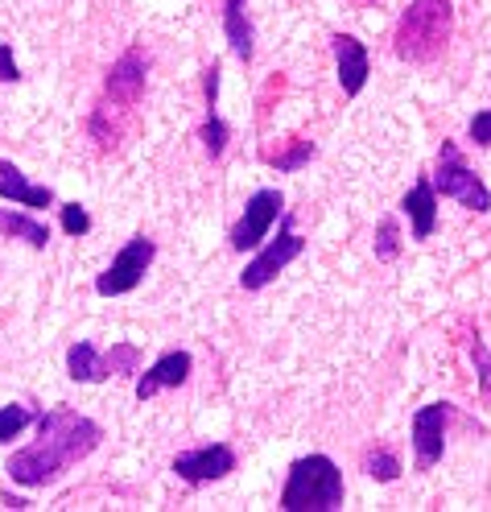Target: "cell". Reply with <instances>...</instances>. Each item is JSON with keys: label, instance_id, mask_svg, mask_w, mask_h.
Segmentation results:
<instances>
[{"label": "cell", "instance_id": "52a82bcc", "mask_svg": "<svg viewBox=\"0 0 491 512\" xmlns=\"http://www.w3.org/2000/svg\"><path fill=\"white\" fill-rule=\"evenodd\" d=\"M285 215V199H281V190L265 186V190H256V195L244 203L240 219L232 223V232H227V244H232L236 252H248L256 244H265L269 232H273V223H281Z\"/></svg>", "mask_w": 491, "mask_h": 512}, {"label": "cell", "instance_id": "603a6c76", "mask_svg": "<svg viewBox=\"0 0 491 512\" xmlns=\"http://www.w3.org/2000/svg\"><path fill=\"white\" fill-rule=\"evenodd\" d=\"M376 261H397V252H401V228H397V219H380V228H376Z\"/></svg>", "mask_w": 491, "mask_h": 512}, {"label": "cell", "instance_id": "4316f807", "mask_svg": "<svg viewBox=\"0 0 491 512\" xmlns=\"http://www.w3.org/2000/svg\"><path fill=\"white\" fill-rule=\"evenodd\" d=\"M467 137H471L475 145L491 149V108H483V112H475V116H471V124H467Z\"/></svg>", "mask_w": 491, "mask_h": 512}, {"label": "cell", "instance_id": "6da1fadb", "mask_svg": "<svg viewBox=\"0 0 491 512\" xmlns=\"http://www.w3.org/2000/svg\"><path fill=\"white\" fill-rule=\"evenodd\" d=\"M100 442H104L100 422L83 418V413H75V409H50V413H42V418H38V442H29V446H21V451H13L5 471L13 475V484H21V488H46L71 463L87 459Z\"/></svg>", "mask_w": 491, "mask_h": 512}, {"label": "cell", "instance_id": "d4e9b609", "mask_svg": "<svg viewBox=\"0 0 491 512\" xmlns=\"http://www.w3.org/2000/svg\"><path fill=\"white\" fill-rule=\"evenodd\" d=\"M471 364H475V380H479V393L491 401V351L479 335H471Z\"/></svg>", "mask_w": 491, "mask_h": 512}, {"label": "cell", "instance_id": "d6986e66", "mask_svg": "<svg viewBox=\"0 0 491 512\" xmlns=\"http://www.w3.org/2000/svg\"><path fill=\"white\" fill-rule=\"evenodd\" d=\"M67 376L79 380V384H100L104 380V356H100V347L87 343V339L71 343V351H67Z\"/></svg>", "mask_w": 491, "mask_h": 512}, {"label": "cell", "instance_id": "7c38bea8", "mask_svg": "<svg viewBox=\"0 0 491 512\" xmlns=\"http://www.w3.org/2000/svg\"><path fill=\"white\" fill-rule=\"evenodd\" d=\"M190 368H194L190 351H166V356H157L145 372H137V389H133L137 401H149L161 389H182V384L190 380Z\"/></svg>", "mask_w": 491, "mask_h": 512}, {"label": "cell", "instance_id": "cb8c5ba5", "mask_svg": "<svg viewBox=\"0 0 491 512\" xmlns=\"http://www.w3.org/2000/svg\"><path fill=\"white\" fill-rule=\"evenodd\" d=\"M29 422H34V409H29V405H5V409H0V446L13 442Z\"/></svg>", "mask_w": 491, "mask_h": 512}, {"label": "cell", "instance_id": "e0dca14e", "mask_svg": "<svg viewBox=\"0 0 491 512\" xmlns=\"http://www.w3.org/2000/svg\"><path fill=\"white\" fill-rule=\"evenodd\" d=\"M318 157V145L314 141H302V137H289L285 145H277V149H260V162L265 166H273L277 174H298L302 166H310Z\"/></svg>", "mask_w": 491, "mask_h": 512}, {"label": "cell", "instance_id": "484cf974", "mask_svg": "<svg viewBox=\"0 0 491 512\" xmlns=\"http://www.w3.org/2000/svg\"><path fill=\"white\" fill-rule=\"evenodd\" d=\"M58 219H62V232L75 236V240H83V236L91 232V215H87V207H79V203H62V207H58Z\"/></svg>", "mask_w": 491, "mask_h": 512}, {"label": "cell", "instance_id": "3957f363", "mask_svg": "<svg viewBox=\"0 0 491 512\" xmlns=\"http://www.w3.org/2000/svg\"><path fill=\"white\" fill-rule=\"evenodd\" d=\"M347 488H343V471L331 455H306L289 467V479L281 488V508L285 512H335L343 508Z\"/></svg>", "mask_w": 491, "mask_h": 512}, {"label": "cell", "instance_id": "8fae6325", "mask_svg": "<svg viewBox=\"0 0 491 512\" xmlns=\"http://www.w3.org/2000/svg\"><path fill=\"white\" fill-rule=\"evenodd\" d=\"M331 50H335V71H339V87L343 95H355L368 87V75H372V54L368 46L351 38V34H331Z\"/></svg>", "mask_w": 491, "mask_h": 512}, {"label": "cell", "instance_id": "277c9868", "mask_svg": "<svg viewBox=\"0 0 491 512\" xmlns=\"http://www.w3.org/2000/svg\"><path fill=\"white\" fill-rule=\"evenodd\" d=\"M434 190L442 199H454V203H463L467 211H475V215H487L491 211V190H487V182L463 162V153H458V145L454 141H442V149H438V170H434Z\"/></svg>", "mask_w": 491, "mask_h": 512}, {"label": "cell", "instance_id": "83f0119b", "mask_svg": "<svg viewBox=\"0 0 491 512\" xmlns=\"http://www.w3.org/2000/svg\"><path fill=\"white\" fill-rule=\"evenodd\" d=\"M21 79V67H17V58H13V50L0 42V83H17Z\"/></svg>", "mask_w": 491, "mask_h": 512}, {"label": "cell", "instance_id": "9c48e42d", "mask_svg": "<svg viewBox=\"0 0 491 512\" xmlns=\"http://www.w3.org/2000/svg\"><path fill=\"white\" fill-rule=\"evenodd\" d=\"M236 471V451L227 442H203L194 451H182L174 459V475L190 488H203V484H215V479L232 475Z\"/></svg>", "mask_w": 491, "mask_h": 512}, {"label": "cell", "instance_id": "2e32d148", "mask_svg": "<svg viewBox=\"0 0 491 512\" xmlns=\"http://www.w3.org/2000/svg\"><path fill=\"white\" fill-rule=\"evenodd\" d=\"M248 0H223V38H227V50H232L240 62H252V21H248Z\"/></svg>", "mask_w": 491, "mask_h": 512}, {"label": "cell", "instance_id": "44dd1931", "mask_svg": "<svg viewBox=\"0 0 491 512\" xmlns=\"http://www.w3.org/2000/svg\"><path fill=\"white\" fill-rule=\"evenodd\" d=\"M364 475L376 484H397L401 479V459L388 451V446H368L364 451Z\"/></svg>", "mask_w": 491, "mask_h": 512}, {"label": "cell", "instance_id": "4fadbf2b", "mask_svg": "<svg viewBox=\"0 0 491 512\" xmlns=\"http://www.w3.org/2000/svg\"><path fill=\"white\" fill-rule=\"evenodd\" d=\"M219 75H223V67H219V62H211V67L203 71L207 116H203V124H199V141H203V149H207V157H211V162H215V157H223L227 141H232V128H227V124H223V116H219Z\"/></svg>", "mask_w": 491, "mask_h": 512}, {"label": "cell", "instance_id": "ba28073f", "mask_svg": "<svg viewBox=\"0 0 491 512\" xmlns=\"http://www.w3.org/2000/svg\"><path fill=\"white\" fill-rule=\"evenodd\" d=\"M454 418V405L450 401H430V405H421L413 413V455H417V467L421 471H430L434 463H442L446 455V426Z\"/></svg>", "mask_w": 491, "mask_h": 512}, {"label": "cell", "instance_id": "9a60e30c", "mask_svg": "<svg viewBox=\"0 0 491 512\" xmlns=\"http://www.w3.org/2000/svg\"><path fill=\"white\" fill-rule=\"evenodd\" d=\"M0 199L17 203V207H29V211H46V207H54V190L29 182L13 162L0 157Z\"/></svg>", "mask_w": 491, "mask_h": 512}, {"label": "cell", "instance_id": "30bf717a", "mask_svg": "<svg viewBox=\"0 0 491 512\" xmlns=\"http://www.w3.org/2000/svg\"><path fill=\"white\" fill-rule=\"evenodd\" d=\"M145 79H149V54L141 46H128L108 67L104 95L116 108H133V104H141V95H145Z\"/></svg>", "mask_w": 491, "mask_h": 512}, {"label": "cell", "instance_id": "5bb4252c", "mask_svg": "<svg viewBox=\"0 0 491 512\" xmlns=\"http://www.w3.org/2000/svg\"><path fill=\"white\" fill-rule=\"evenodd\" d=\"M401 215L409 219L413 240H430L434 236V228H438V190H434L430 178H421L401 199Z\"/></svg>", "mask_w": 491, "mask_h": 512}, {"label": "cell", "instance_id": "8992f818", "mask_svg": "<svg viewBox=\"0 0 491 512\" xmlns=\"http://www.w3.org/2000/svg\"><path fill=\"white\" fill-rule=\"evenodd\" d=\"M157 261V244L149 236H133L116 256H112V265L95 277V294L100 298H120V294H133L137 285L145 281V273L153 269Z\"/></svg>", "mask_w": 491, "mask_h": 512}, {"label": "cell", "instance_id": "ac0fdd59", "mask_svg": "<svg viewBox=\"0 0 491 512\" xmlns=\"http://www.w3.org/2000/svg\"><path fill=\"white\" fill-rule=\"evenodd\" d=\"M0 236L9 240H25L29 248H46L50 244V228L42 219L25 215V211H13V207H0Z\"/></svg>", "mask_w": 491, "mask_h": 512}, {"label": "cell", "instance_id": "ffe728a7", "mask_svg": "<svg viewBox=\"0 0 491 512\" xmlns=\"http://www.w3.org/2000/svg\"><path fill=\"white\" fill-rule=\"evenodd\" d=\"M87 133L100 149H116L120 145V120L112 116V104H95L87 116Z\"/></svg>", "mask_w": 491, "mask_h": 512}, {"label": "cell", "instance_id": "7402d4cb", "mask_svg": "<svg viewBox=\"0 0 491 512\" xmlns=\"http://www.w3.org/2000/svg\"><path fill=\"white\" fill-rule=\"evenodd\" d=\"M104 356V380L108 376H137L141 372V351L133 343H112L108 351H100Z\"/></svg>", "mask_w": 491, "mask_h": 512}, {"label": "cell", "instance_id": "7a4b0ae2", "mask_svg": "<svg viewBox=\"0 0 491 512\" xmlns=\"http://www.w3.org/2000/svg\"><path fill=\"white\" fill-rule=\"evenodd\" d=\"M454 38V5L450 0H409V9L392 34V54L401 62H434Z\"/></svg>", "mask_w": 491, "mask_h": 512}, {"label": "cell", "instance_id": "5b68a950", "mask_svg": "<svg viewBox=\"0 0 491 512\" xmlns=\"http://www.w3.org/2000/svg\"><path fill=\"white\" fill-rule=\"evenodd\" d=\"M302 252H306V240L293 232V215H281V232H277V240H269V244L260 248L252 261L244 265V273H240V290H248V294L265 290V285H273L277 273H285Z\"/></svg>", "mask_w": 491, "mask_h": 512}, {"label": "cell", "instance_id": "f1b7e54d", "mask_svg": "<svg viewBox=\"0 0 491 512\" xmlns=\"http://www.w3.org/2000/svg\"><path fill=\"white\" fill-rule=\"evenodd\" d=\"M0 504H5V508H17V512H25V508H34V504H29L25 496H13V492H5V496H0Z\"/></svg>", "mask_w": 491, "mask_h": 512}]
</instances>
